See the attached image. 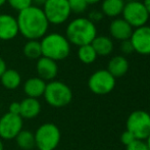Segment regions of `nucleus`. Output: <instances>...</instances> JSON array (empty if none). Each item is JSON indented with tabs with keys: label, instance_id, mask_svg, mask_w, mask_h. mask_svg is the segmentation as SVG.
I'll list each match as a JSON object with an SVG mask.
<instances>
[{
	"label": "nucleus",
	"instance_id": "f257e3e1",
	"mask_svg": "<svg viewBox=\"0 0 150 150\" xmlns=\"http://www.w3.org/2000/svg\"><path fill=\"white\" fill-rule=\"evenodd\" d=\"M16 22L18 33L28 40L42 39L46 35L50 25L42 8L33 5L18 12Z\"/></svg>",
	"mask_w": 150,
	"mask_h": 150
},
{
	"label": "nucleus",
	"instance_id": "f03ea898",
	"mask_svg": "<svg viewBox=\"0 0 150 150\" xmlns=\"http://www.w3.org/2000/svg\"><path fill=\"white\" fill-rule=\"evenodd\" d=\"M96 36V25L93 24L88 18L83 16L71 21L65 30V38L67 41L78 47L91 44Z\"/></svg>",
	"mask_w": 150,
	"mask_h": 150
},
{
	"label": "nucleus",
	"instance_id": "7ed1b4c3",
	"mask_svg": "<svg viewBox=\"0 0 150 150\" xmlns=\"http://www.w3.org/2000/svg\"><path fill=\"white\" fill-rule=\"evenodd\" d=\"M42 56L54 61L63 60L71 53V43L65 36L58 33H50L45 35L40 41Z\"/></svg>",
	"mask_w": 150,
	"mask_h": 150
},
{
	"label": "nucleus",
	"instance_id": "20e7f679",
	"mask_svg": "<svg viewBox=\"0 0 150 150\" xmlns=\"http://www.w3.org/2000/svg\"><path fill=\"white\" fill-rule=\"evenodd\" d=\"M43 97L50 106L59 108L71 103L73 100V92L65 83L53 80L46 84Z\"/></svg>",
	"mask_w": 150,
	"mask_h": 150
},
{
	"label": "nucleus",
	"instance_id": "39448f33",
	"mask_svg": "<svg viewBox=\"0 0 150 150\" xmlns=\"http://www.w3.org/2000/svg\"><path fill=\"white\" fill-rule=\"evenodd\" d=\"M34 135L36 148L38 150H54L60 142V130L53 122L41 125Z\"/></svg>",
	"mask_w": 150,
	"mask_h": 150
},
{
	"label": "nucleus",
	"instance_id": "423d86ee",
	"mask_svg": "<svg viewBox=\"0 0 150 150\" xmlns=\"http://www.w3.org/2000/svg\"><path fill=\"white\" fill-rule=\"evenodd\" d=\"M122 16V18L133 29H137L146 26L147 22L149 21L150 14L142 1L130 0L129 2L125 3Z\"/></svg>",
	"mask_w": 150,
	"mask_h": 150
},
{
	"label": "nucleus",
	"instance_id": "0eeeda50",
	"mask_svg": "<svg viewBox=\"0 0 150 150\" xmlns=\"http://www.w3.org/2000/svg\"><path fill=\"white\" fill-rule=\"evenodd\" d=\"M42 10L48 23L52 25L65 23L71 13L67 0H46Z\"/></svg>",
	"mask_w": 150,
	"mask_h": 150
},
{
	"label": "nucleus",
	"instance_id": "6e6552de",
	"mask_svg": "<svg viewBox=\"0 0 150 150\" xmlns=\"http://www.w3.org/2000/svg\"><path fill=\"white\" fill-rule=\"evenodd\" d=\"M127 131L138 140L147 139L150 135V115L144 110H135L127 120Z\"/></svg>",
	"mask_w": 150,
	"mask_h": 150
},
{
	"label": "nucleus",
	"instance_id": "1a4fd4ad",
	"mask_svg": "<svg viewBox=\"0 0 150 150\" xmlns=\"http://www.w3.org/2000/svg\"><path fill=\"white\" fill-rule=\"evenodd\" d=\"M115 78L107 69H99L93 73L88 80V87L94 94L105 95L115 89Z\"/></svg>",
	"mask_w": 150,
	"mask_h": 150
},
{
	"label": "nucleus",
	"instance_id": "9d476101",
	"mask_svg": "<svg viewBox=\"0 0 150 150\" xmlns=\"http://www.w3.org/2000/svg\"><path fill=\"white\" fill-rule=\"evenodd\" d=\"M24 120L21 115L6 112L0 117V139L12 140L23 130Z\"/></svg>",
	"mask_w": 150,
	"mask_h": 150
},
{
	"label": "nucleus",
	"instance_id": "9b49d317",
	"mask_svg": "<svg viewBox=\"0 0 150 150\" xmlns=\"http://www.w3.org/2000/svg\"><path fill=\"white\" fill-rule=\"evenodd\" d=\"M130 41L134 48V51L142 55L150 54V27L143 26L134 29Z\"/></svg>",
	"mask_w": 150,
	"mask_h": 150
},
{
	"label": "nucleus",
	"instance_id": "f8f14e48",
	"mask_svg": "<svg viewBox=\"0 0 150 150\" xmlns=\"http://www.w3.org/2000/svg\"><path fill=\"white\" fill-rule=\"evenodd\" d=\"M36 69H37L38 77L45 82L53 81L58 74V65L56 61L44 56H41L37 60Z\"/></svg>",
	"mask_w": 150,
	"mask_h": 150
},
{
	"label": "nucleus",
	"instance_id": "ddd939ff",
	"mask_svg": "<svg viewBox=\"0 0 150 150\" xmlns=\"http://www.w3.org/2000/svg\"><path fill=\"white\" fill-rule=\"evenodd\" d=\"M18 27L16 18L7 13L0 14V40L9 41L18 36Z\"/></svg>",
	"mask_w": 150,
	"mask_h": 150
},
{
	"label": "nucleus",
	"instance_id": "4468645a",
	"mask_svg": "<svg viewBox=\"0 0 150 150\" xmlns=\"http://www.w3.org/2000/svg\"><path fill=\"white\" fill-rule=\"evenodd\" d=\"M108 30L111 38L120 42H122L130 39L134 29L122 18H117L111 21V23L109 24Z\"/></svg>",
	"mask_w": 150,
	"mask_h": 150
},
{
	"label": "nucleus",
	"instance_id": "2eb2a0df",
	"mask_svg": "<svg viewBox=\"0 0 150 150\" xmlns=\"http://www.w3.org/2000/svg\"><path fill=\"white\" fill-rule=\"evenodd\" d=\"M21 110L20 115L23 120L35 119L41 112V103L38 99L26 97L20 102Z\"/></svg>",
	"mask_w": 150,
	"mask_h": 150
},
{
	"label": "nucleus",
	"instance_id": "dca6fc26",
	"mask_svg": "<svg viewBox=\"0 0 150 150\" xmlns=\"http://www.w3.org/2000/svg\"><path fill=\"white\" fill-rule=\"evenodd\" d=\"M46 82L39 77H32L24 84V92L27 97L38 99L44 95L46 88Z\"/></svg>",
	"mask_w": 150,
	"mask_h": 150
},
{
	"label": "nucleus",
	"instance_id": "f3484780",
	"mask_svg": "<svg viewBox=\"0 0 150 150\" xmlns=\"http://www.w3.org/2000/svg\"><path fill=\"white\" fill-rule=\"evenodd\" d=\"M129 69V61L125 56L117 55L113 56L108 61L107 65V71L111 76L115 78H120L127 74Z\"/></svg>",
	"mask_w": 150,
	"mask_h": 150
},
{
	"label": "nucleus",
	"instance_id": "a211bd4d",
	"mask_svg": "<svg viewBox=\"0 0 150 150\" xmlns=\"http://www.w3.org/2000/svg\"><path fill=\"white\" fill-rule=\"evenodd\" d=\"M125 0H103L101 2V12L107 18H117L122 14Z\"/></svg>",
	"mask_w": 150,
	"mask_h": 150
},
{
	"label": "nucleus",
	"instance_id": "6ab92c4d",
	"mask_svg": "<svg viewBox=\"0 0 150 150\" xmlns=\"http://www.w3.org/2000/svg\"><path fill=\"white\" fill-rule=\"evenodd\" d=\"M97 56H107L113 50V42L110 37L107 36H96L91 43Z\"/></svg>",
	"mask_w": 150,
	"mask_h": 150
},
{
	"label": "nucleus",
	"instance_id": "aec40b11",
	"mask_svg": "<svg viewBox=\"0 0 150 150\" xmlns=\"http://www.w3.org/2000/svg\"><path fill=\"white\" fill-rule=\"evenodd\" d=\"M1 84L5 89L14 90L22 84V77L20 73L13 69H6L3 75L0 77Z\"/></svg>",
	"mask_w": 150,
	"mask_h": 150
},
{
	"label": "nucleus",
	"instance_id": "412c9836",
	"mask_svg": "<svg viewBox=\"0 0 150 150\" xmlns=\"http://www.w3.org/2000/svg\"><path fill=\"white\" fill-rule=\"evenodd\" d=\"M14 140L18 146L23 150H32L36 148L35 135L30 130H22Z\"/></svg>",
	"mask_w": 150,
	"mask_h": 150
},
{
	"label": "nucleus",
	"instance_id": "4be33fe9",
	"mask_svg": "<svg viewBox=\"0 0 150 150\" xmlns=\"http://www.w3.org/2000/svg\"><path fill=\"white\" fill-rule=\"evenodd\" d=\"M23 52L26 57L30 59H39L42 56V49L40 41L38 40H28L23 48Z\"/></svg>",
	"mask_w": 150,
	"mask_h": 150
},
{
	"label": "nucleus",
	"instance_id": "5701e85b",
	"mask_svg": "<svg viewBox=\"0 0 150 150\" xmlns=\"http://www.w3.org/2000/svg\"><path fill=\"white\" fill-rule=\"evenodd\" d=\"M78 57L85 64H91L96 60L97 54L93 49L92 45L88 44V45L80 46L78 49Z\"/></svg>",
	"mask_w": 150,
	"mask_h": 150
},
{
	"label": "nucleus",
	"instance_id": "b1692460",
	"mask_svg": "<svg viewBox=\"0 0 150 150\" xmlns=\"http://www.w3.org/2000/svg\"><path fill=\"white\" fill-rule=\"evenodd\" d=\"M67 1H69L71 11L74 13L80 14L87 10L88 4L85 0H67Z\"/></svg>",
	"mask_w": 150,
	"mask_h": 150
},
{
	"label": "nucleus",
	"instance_id": "393cba45",
	"mask_svg": "<svg viewBox=\"0 0 150 150\" xmlns=\"http://www.w3.org/2000/svg\"><path fill=\"white\" fill-rule=\"evenodd\" d=\"M6 2L9 4V6L12 9L16 10L18 12L23 11L26 8L32 6L31 0H6Z\"/></svg>",
	"mask_w": 150,
	"mask_h": 150
},
{
	"label": "nucleus",
	"instance_id": "a878e982",
	"mask_svg": "<svg viewBox=\"0 0 150 150\" xmlns=\"http://www.w3.org/2000/svg\"><path fill=\"white\" fill-rule=\"evenodd\" d=\"M127 150H149L147 143H145L143 140H138L136 139L133 141L130 145L127 146Z\"/></svg>",
	"mask_w": 150,
	"mask_h": 150
},
{
	"label": "nucleus",
	"instance_id": "bb28decb",
	"mask_svg": "<svg viewBox=\"0 0 150 150\" xmlns=\"http://www.w3.org/2000/svg\"><path fill=\"white\" fill-rule=\"evenodd\" d=\"M104 16L103 13L101 12V10H92V11L89 13V16L88 18L93 23V24H96V23H99L103 20Z\"/></svg>",
	"mask_w": 150,
	"mask_h": 150
},
{
	"label": "nucleus",
	"instance_id": "cd10ccee",
	"mask_svg": "<svg viewBox=\"0 0 150 150\" xmlns=\"http://www.w3.org/2000/svg\"><path fill=\"white\" fill-rule=\"evenodd\" d=\"M120 140H122V144H125L126 146H128V145H130L133 141L136 140V138H135L134 135H133L131 132H129V131H125V132L122 134V136H120Z\"/></svg>",
	"mask_w": 150,
	"mask_h": 150
},
{
	"label": "nucleus",
	"instance_id": "c85d7f7f",
	"mask_svg": "<svg viewBox=\"0 0 150 150\" xmlns=\"http://www.w3.org/2000/svg\"><path fill=\"white\" fill-rule=\"evenodd\" d=\"M120 50L124 54H131L132 52H134V48H133L130 39L120 42Z\"/></svg>",
	"mask_w": 150,
	"mask_h": 150
},
{
	"label": "nucleus",
	"instance_id": "c756f323",
	"mask_svg": "<svg viewBox=\"0 0 150 150\" xmlns=\"http://www.w3.org/2000/svg\"><path fill=\"white\" fill-rule=\"evenodd\" d=\"M20 110H21V104L18 101H14V102H11L9 105V108H8L7 112L12 113V115H20Z\"/></svg>",
	"mask_w": 150,
	"mask_h": 150
},
{
	"label": "nucleus",
	"instance_id": "7c9ffc66",
	"mask_svg": "<svg viewBox=\"0 0 150 150\" xmlns=\"http://www.w3.org/2000/svg\"><path fill=\"white\" fill-rule=\"evenodd\" d=\"M32 1V5L33 6H37V7L42 8L45 4L46 0H31Z\"/></svg>",
	"mask_w": 150,
	"mask_h": 150
},
{
	"label": "nucleus",
	"instance_id": "2f4dec72",
	"mask_svg": "<svg viewBox=\"0 0 150 150\" xmlns=\"http://www.w3.org/2000/svg\"><path fill=\"white\" fill-rule=\"evenodd\" d=\"M6 63L5 61H4L3 59H2L1 57H0V77H1L2 75H3V73L6 71Z\"/></svg>",
	"mask_w": 150,
	"mask_h": 150
},
{
	"label": "nucleus",
	"instance_id": "473e14b6",
	"mask_svg": "<svg viewBox=\"0 0 150 150\" xmlns=\"http://www.w3.org/2000/svg\"><path fill=\"white\" fill-rule=\"evenodd\" d=\"M142 2H143V4H144L145 7H146L148 13L150 14V0H143Z\"/></svg>",
	"mask_w": 150,
	"mask_h": 150
},
{
	"label": "nucleus",
	"instance_id": "72a5a7b5",
	"mask_svg": "<svg viewBox=\"0 0 150 150\" xmlns=\"http://www.w3.org/2000/svg\"><path fill=\"white\" fill-rule=\"evenodd\" d=\"M86 2H87V4L89 5V4H96L98 3V2H100L101 0H85Z\"/></svg>",
	"mask_w": 150,
	"mask_h": 150
},
{
	"label": "nucleus",
	"instance_id": "f704fd0d",
	"mask_svg": "<svg viewBox=\"0 0 150 150\" xmlns=\"http://www.w3.org/2000/svg\"><path fill=\"white\" fill-rule=\"evenodd\" d=\"M0 150H4V144L2 142V140L0 139Z\"/></svg>",
	"mask_w": 150,
	"mask_h": 150
},
{
	"label": "nucleus",
	"instance_id": "c9c22d12",
	"mask_svg": "<svg viewBox=\"0 0 150 150\" xmlns=\"http://www.w3.org/2000/svg\"><path fill=\"white\" fill-rule=\"evenodd\" d=\"M147 145H148V148L150 150V135H149L148 138H147Z\"/></svg>",
	"mask_w": 150,
	"mask_h": 150
},
{
	"label": "nucleus",
	"instance_id": "e433bc0d",
	"mask_svg": "<svg viewBox=\"0 0 150 150\" xmlns=\"http://www.w3.org/2000/svg\"><path fill=\"white\" fill-rule=\"evenodd\" d=\"M5 3H6V0H0V6L4 5Z\"/></svg>",
	"mask_w": 150,
	"mask_h": 150
},
{
	"label": "nucleus",
	"instance_id": "4c0bfd02",
	"mask_svg": "<svg viewBox=\"0 0 150 150\" xmlns=\"http://www.w3.org/2000/svg\"><path fill=\"white\" fill-rule=\"evenodd\" d=\"M137 1H143V0H137Z\"/></svg>",
	"mask_w": 150,
	"mask_h": 150
}]
</instances>
